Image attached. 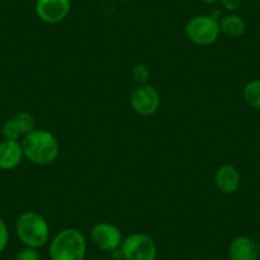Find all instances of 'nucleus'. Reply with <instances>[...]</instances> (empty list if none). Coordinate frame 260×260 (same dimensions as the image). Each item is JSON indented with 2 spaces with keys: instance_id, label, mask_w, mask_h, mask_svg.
<instances>
[{
  "instance_id": "nucleus-11",
  "label": "nucleus",
  "mask_w": 260,
  "mask_h": 260,
  "mask_svg": "<svg viewBox=\"0 0 260 260\" xmlns=\"http://www.w3.org/2000/svg\"><path fill=\"white\" fill-rule=\"evenodd\" d=\"M241 176L237 169L232 165H222L216 170L214 174V184L217 189L223 194H234L240 186Z\"/></svg>"
},
{
  "instance_id": "nucleus-3",
  "label": "nucleus",
  "mask_w": 260,
  "mask_h": 260,
  "mask_svg": "<svg viewBox=\"0 0 260 260\" xmlns=\"http://www.w3.org/2000/svg\"><path fill=\"white\" fill-rule=\"evenodd\" d=\"M16 235L23 246L40 250L50 242V224L37 212H23L17 218Z\"/></svg>"
},
{
  "instance_id": "nucleus-1",
  "label": "nucleus",
  "mask_w": 260,
  "mask_h": 260,
  "mask_svg": "<svg viewBox=\"0 0 260 260\" xmlns=\"http://www.w3.org/2000/svg\"><path fill=\"white\" fill-rule=\"evenodd\" d=\"M24 158L37 166L54 164L60 154V143L49 130L35 129L22 138Z\"/></svg>"
},
{
  "instance_id": "nucleus-12",
  "label": "nucleus",
  "mask_w": 260,
  "mask_h": 260,
  "mask_svg": "<svg viewBox=\"0 0 260 260\" xmlns=\"http://www.w3.org/2000/svg\"><path fill=\"white\" fill-rule=\"evenodd\" d=\"M230 260H257V245L247 236H237L229 246Z\"/></svg>"
},
{
  "instance_id": "nucleus-5",
  "label": "nucleus",
  "mask_w": 260,
  "mask_h": 260,
  "mask_svg": "<svg viewBox=\"0 0 260 260\" xmlns=\"http://www.w3.org/2000/svg\"><path fill=\"white\" fill-rule=\"evenodd\" d=\"M119 251L124 260H156L158 255L156 241L143 232L124 237Z\"/></svg>"
},
{
  "instance_id": "nucleus-14",
  "label": "nucleus",
  "mask_w": 260,
  "mask_h": 260,
  "mask_svg": "<svg viewBox=\"0 0 260 260\" xmlns=\"http://www.w3.org/2000/svg\"><path fill=\"white\" fill-rule=\"evenodd\" d=\"M244 99L254 109L260 110V79L249 82L244 88Z\"/></svg>"
},
{
  "instance_id": "nucleus-7",
  "label": "nucleus",
  "mask_w": 260,
  "mask_h": 260,
  "mask_svg": "<svg viewBox=\"0 0 260 260\" xmlns=\"http://www.w3.org/2000/svg\"><path fill=\"white\" fill-rule=\"evenodd\" d=\"M91 241L97 249L106 252H114L120 249L124 240L121 230L110 222H99L93 224L89 232Z\"/></svg>"
},
{
  "instance_id": "nucleus-17",
  "label": "nucleus",
  "mask_w": 260,
  "mask_h": 260,
  "mask_svg": "<svg viewBox=\"0 0 260 260\" xmlns=\"http://www.w3.org/2000/svg\"><path fill=\"white\" fill-rule=\"evenodd\" d=\"M9 242V230L6 221L0 217V254L7 249Z\"/></svg>"
},
{
  "instance_id": "nucleus-10",
  "label": "nucleus",
  "mask_w": 260,
  "mask_h": 260,
  "mask_svg": "<svg viewBox=\"0 0 260 260\" xmlns=\"http://www.w3.org/2000/svg\"><path fill=\"white\" fill-rule=\"evenodd\" d=\"M24 158L23 148L19 141L4 139L0 142V170L11 171L18 167Z\"/></svg>"
},
{
  "instance_id": "nucleus-2",
  "label": "nucleus",
  "mask_w": 260,
  "mask_h": 260,
  "mask_svg": "<svg viewBox=\"0 0 260 260\" xmlns=\"http://www.w3.org/2000/svg\"><path fill=\"white\" fill-rule=\"evenodd\" d=\"M86 254V236L74 227L61 230L49 242V255L51 260H84Z\"/></svg>"
},
{
  "instance_id": "nucleus-6",
  "label": "nucleus",
  "mask_w": 260,
  "mask_h": 260,
  "mask_svg": "<svg viewBox=\"0 0 260 260\" xmlns=\"http://www.w3.org/2000/svg\"><path fill=\"white\" fill-rule=\"evenodd\" d=\"M161 105L158 91L152 84H138L130 94V106L141 116H152L156 114Z\"/></svg>"
},
{
  "instance_id": "nucleus-4",
  "label": "nucleus",
  "mask_w": 260,
  "mask_h": 260,
  "mask_svg": "<svg viewBox=\"0 0 260 260\" xmlns=\"http://www.w3.org/2000/svg\"><path fill=\"white\" fill-rule=\"evenodd\" d=\"M185 35L190 42L198 46L213 45L221 35L219 19L206 14L192 17L185 26Z\"/></svg>"
},
{
  "instance_id": "nucleus-8",
  "label": "nucleus",
  "mask_w": 260,
  "mask_h": 260,
  "mask_svg": "<svg viewBox=\"0 0 260 260\" xmlns=\"http://www.w3.org/2000/svg\"><path fill=\"white\" fill-rule=\"evenodd\" d=\"M37 17L47 24H56L68 18L72 11L71 0H36Z\"/></svg>"
},
{
  "instance_id": "nucleus-9",
  "label": "nucleus",
  "mask_w": 260,
  "mask_h": 260,
  "mask_svg": "<svg viewBox=\"0 0 260 260\" xmlns=\"http://www.w3.org/2000/svg\"><path fill=\"white\" fill-rule=\"evenodd\" d=\"M36 129V120L28 111H19L14 116L9 117L2 125V134L4 139L19 141L21 138Z\"/></svg>"
},
{
  "instance_id": "nucleus-13",
  "label": "nucleus",
  "mask_w": 260,
  "mask_h": 260,
  "mask_svg": "<svg viewBox=\"0 0 260 260\" xmlns=\"http://www.w3.org/2000/svg\"><path fill=\"white\" fill-rule=\"evenodd\" d=\"M219 29L221 34L230 39H239L246 31V22L239 14L230 13L221 17L219 19Z\"/></svg>"
},
{
  "instance_id": "nucleus-18",
  "label": "nucleus",
  "mask_w": 260,
  "mask_h": 260,
  "mask_svg": "<svg viewBox=\"0 0 260 260\" xmlns=\"http://www.w3.org/2000/svg\"><path fill=\"white\" fill-rule=\"evenodd\" d=\"M242 2L244 0H219V3L222 4V7L229 12L237 11L242 6Z\"/></svg>"
},
{
  "instance_id": "nucleus-20",
  "label": "nucleus",
  "mask_w": 260,
  "mask_h": 260,
  "mask_svg": "<svg viewBox=\"0 0 260 260\" xmlns=\"http://www.w3.org/2000/svg\"><path fill=\"white\" fill-rule=\"evenodd\" d=\"M257 252H259V257H260V242L259 245H257Z\"/></svg>"
},
{
  "instance_id": "nucleus-15",
  "label": "nucleus",
  "mask_w": 260,
  "mask_h": 260,
  "mask_svg": "<svg viewBox=\"0 0 260 260\" xmlns=\"http://www.w3.org/2000/svg\"><path fill=\"white\" fill-rule=\"evenodd\" d=\"M132 78L137 84L148 83L149 78H151V69L148 68V65L138 62L132 68Z\"/></svg>"
},
{
  "instance_id": "nucleus-19",
  "label": "nucleus",
  "mask_w": 260,
  "mask_h": 260,
  "mask_svg": "<svg viewBox=\"0 0 260 260\" xmlns=\"http://www.w3.org/2000/svg\"><path fill=\"white\" fill-rule=\"evenodd\" d=\"M203 3L207 6H216L217 3H219V0H203Z\"/></svg>"
},
{
  "instance_id": "nucleus-16",
  "label": "nucleus",
  "mask_w": 260,
  "mask_h": 260,
  "mask_svg": "<svg viewBox=\"0 0 260 260\" xmlns=\"http://www.w3.org/2000/svg\"><path fill=\"white\" fill-rule=\"evenodd\" d=\"M16 260H41L39 249L23 246L16 254Z\"/></svg>"
}]
</instances>
